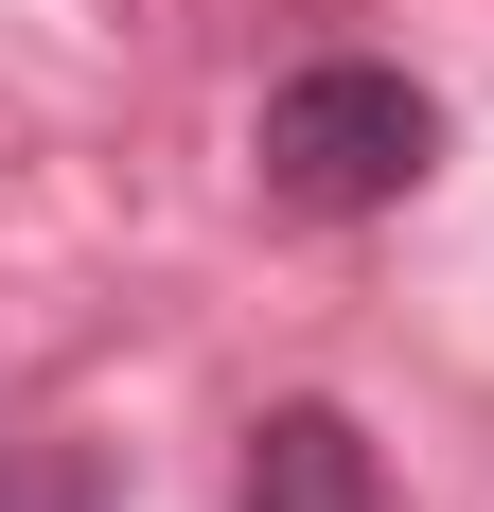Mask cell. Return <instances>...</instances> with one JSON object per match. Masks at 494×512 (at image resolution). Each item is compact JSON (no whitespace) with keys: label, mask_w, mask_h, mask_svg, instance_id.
<instances>
[{"label":"cell","mask_w":494,"mask_h":512,"mask_svg":"<svg viewBox=\"0 0 494 512\" xmlns=\"http://www.w3.org/2000/svg\"><path fill=\"white\" fill-rule=\"evenodd\" d=\"M0 512H36V495H0Z\"/></svg>","instance_id":"obj_3"},{"label":"cell","mask_w":494,"mask_h":512,"mask_svg":"<svg viewBox=\"0 0 494 512\" xmlns=\"http://www.w3.org/2000/svg\"><path fill=\"white\" fill-rule=\"evenodd\" d=\"M424 159H442V106L389 53H318L265 89V195L283 212H389V195H424Z\"/></svg>","instance_id":"obj_1"},{"label":"cell","mask_w":494,"mask_h":512,"mask_svg":"<svg viewBox=\"0 0 494 512\" xmlns=\"http://www.w3.org/2000/svg\"><path fill=\"white\" fill-rule=\"evenodd\" d=\"M247 512H389L353 407H265V424H247Z\"/></svg>","instance_id":"obj_2"}]
</instances>
